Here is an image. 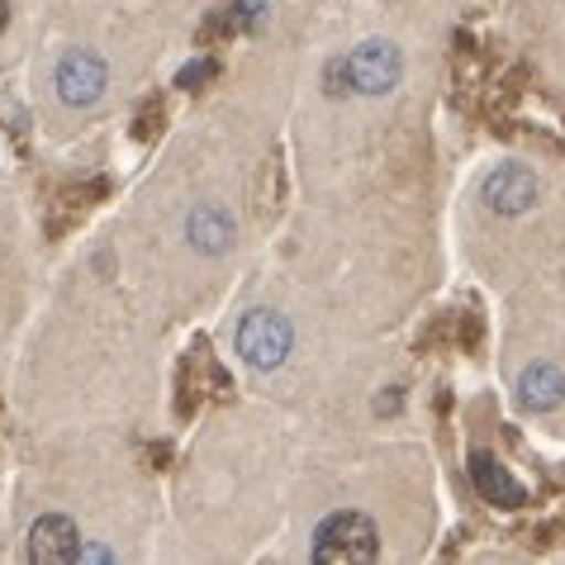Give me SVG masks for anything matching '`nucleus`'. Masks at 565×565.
Masks as SVG:
<instances>
[{
    "mask_svg": "<svg viewBox=\"0 0 565 565\" xmlns=\"http://www.w3.org/2000/svg\"><path fill=\"white\" fill-rule=\"evenodd\" d=\"M185 233H191V243L200 253L218 257V253H228V243H233V218L218 205H200L191 218H185Z\"/></svg>",
    "mask_w": 565,
    "mask_h": 565,
    "instance_id": "obj_9",
    "label": "nucleus"
},
{
    "mask_svg": "<svg viewBox=\"0 0 565 565\" xmlns=\"http://www.w3.org/2000/svg\"><path fill=\"white\" fill-rule=\"evenodd\" d=\"M290 348H295V328L280 319V313L257 309V313H247V319L238 323V352H243L247 366L276 371L280 361L290 356Z\"/></svg>",
    "mask_w": 565,
    "mask_h": 565,
    "instance_id": "obj_3",
    "label": "nucleus"
},
{
    "mask_svg": "<svg viewBox=\"0 0 565 565\" xmlns=\"http://www.w3.org/2000/svg\"><path fill=\"white\" fill-rule=\"evenodd\" d=\"M484 205L494 214H527L537 205V177L523 162H504L484 177Z\"/></svg>",
    "mask_w": 565,
    "mask_h": 565,
    "instance_id": "obj_4",
    "label": "nucleus"
},
{
    "mask_svg": "<svg viewBox=\"0 0 565 565\" xmlns=\"http://www.w3.org/2000/svg\"><path fill=\"white\" fill-rule=\"evenodd\" d=\"M375 556H381V532L356 509L323 518L319 532H313V561L319 565H366Z\"/></svg>",
    "mask_w": 565,
    "mask_h": 565,
    "instance_id": "obj_1",
    "label": "nucleus"
},
{
    "mask_svg": "<svg viewBox=\"0 0 565 565\" xmlns=\"http://www.w3.org/2000/svg\"><path fill=\"white\" fill-rule=\"evenodd\" d=\"M205 76H214V62H195V67L181 72V86H185V90H200V82H205Z\"/></svg>",
    "mask_w": 565,
    "mask_h": 565,
    "instance_id": "obj_10",
    "label": "nucleus"
},
{
    "mask_svg": "<svg viewBox=\"0 0 565 565\" xmlns=\"http://www.w3.org/2000/svg\"><path fill=\"white\" fill-rule=\"evenodd\" d=\"M105 82H109V72L96 53H67L57 62V96L67 105H96Z\"/></svg>",
    "mask_w": 565,
    "mask_h": 565,
    "instance_id": "obj_6",
    "label": "nucleus"
},
{
    "mask_svg": "<svg viewBox=\"0 0 565 565\" xmlns=\"http://www.w3.org/2000/svg\"><path fill=\"white\" fill-rule=\"evenodd\" d=\"M399 72H404V57H399L395 43L371 39V43H361V49H352L348 57H338L333 67H328V82L342 76L348 90H361V96H385V90H395Z\"/></svg>",
    "mask_w": 565,
    "mask_h": 565,
    "instance_id": "obj_2",
    "label": "nucleus"
},
{
    "mask_svg": "<svg viewBox=\"0 0 565 565\" xmlns=\"http://www.w3.org/2000/svg\"><path fill=\"white\" fill-rule=\"evenodd\" d=\"M6 24H10V0H0V34H6Z\"/></svg>",
    "mask_w": 565,
    "mask_h": 565,
    "instance_id": "obj_11",
    "label": "nucleus"
},
{
    "mask_svg": "<svg viewBox=\"0 0 565 565\" xmlns=\"http://www.w3.org/2000/svg\"><path fill=\"white\" fill-rule=\"evenodd\" d=\"M518 399H523V409L532 414H552L565 404V375L561 366L552 361H532V366L518 375Z\"/></svg>",
    "mask_w": 565,
    "mask_h": 565,
    "instance_id": "obj_8",
    "label": "nucleus"
},
{
    "mask_svg": "<svg viewBox=\"0 0 565 565\" xmlns=\"http://www.w3.org/2000/svg\"><path fill=\"white\" fill-rule=\"evenodd\" d=\"M76 556H82V532H76L72 518L49 513V518H39V523L29 527V561H39V565H67Z\"/></svg>",
    "mask_w": 565,
    "mask_h": 565,
    "instance_id": "obj_5",
    "label": "nucleus"
},
{
    "mask_svg": "<svg viewBox=\"0 0 565 565\" xmlns=\"http://www.w3.org/2000/svg\"><path fill=\"white\" fill-rule=\"evenodd\" d=\"M470 480H476V494L484 499V504H499V509H523L527 504V490L490 457V451H476V457H470Z\"/></svg>",
    "mask_w": 565,
    "mask_h": 565,
    "instance_id": "obj_7",
    "label": "nucleus"
}]
</instances>
